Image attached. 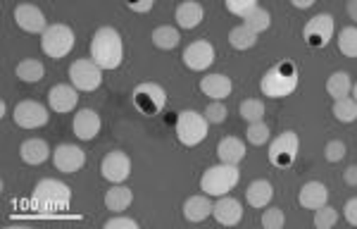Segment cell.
Returning a JSON list of instances; mask_svg holds the SVG:
<instances>
[{
    "label": "cell",
    "instance_id": "8",
    "mask_svg": "<svg viewBox=\"0 0 357 229\" xmlns=\"http://www.w3.org/2000/svg\"><path fill=\"white\" fill-rule=\"evenodd\" d=\"M298 151H301V139L296 131H281L276 139L269 143V163L279 170H286L296 163Z\"/></svg>",
    "mask_w": 357,
    "mask_h": 229
},
{
    "label": "cell",
    "instance_id": "12",
    "mask_svg": "<svg viewBox=\"0 0 357 229\" xmlns=\"http://www.w3.org/2000/svg\"><path fill=\"white\" fill-rule=\"evenodd\" d=\"M100 175L105 177L110 184H122L129 179L131 175V158L124 151H112L102 158L100 163Z\"/></svg>",
    "mask_w": 357,
    "mask_h": 229
},
{
    "label": "cell",
    "instance_id": "5",
    "mask_svg": "<svg viewBox=\"0 0 357 229\" xmlns=\"http://www.w3.org/2000/svg\"><path fill=\"white\" fill-rule=\"evenodd\" d=\"M176 139L181 146L193 148L198 143H203L207 139V131H210V122H207L205 114L195 112V110H181L174 122Z\"/></svg>",
    "mask_w": 357,
    "mask_h": 229
},
{
    "label": "cell",
    "instance_id": "42",
    "mask_svg": "<svg viewBox=\"0 0 357 229\" xmlns=\"http://www.w3.org/2000/svg\"><path fill=\"white\" fill-rule=\"evenodd\" d=\"M124 3H126V8H129L131 13L146 15V13H151V10H153L155 0H124Z\"/></svg>",
    "mask_w": 357,
    "mask_h": 229
},
{
    "label": "cell",
    "instance_id": "27",
    "mask_svg": "<svg viewBox=\"0 0 357 229\" xmlns=\"http://www.w3.org/2000/svg\"><path fill=\"white\" fill-rule=\"evenodd\" d=\"M15 74L20 77V82H24V84H38L45 77V67L41 60L29 57V60H22L20 65H17Z\"/></svg>",
    "mask_w": 357,
    "mask_h": 229
},
{
    "label": "cell",
    "instance_id": "11",
    "mask_svg": "<svg viewBox=\"0 0 357 229\" xmlns=\"http://www.w3.org/2000/svg\"><path fill=\"white\" fill-rule=\"evenodd\" d=\"M15 124L22 129H41L48 124L50 114H48V108L38 101H22L15 105Z\"/></svg>",
    "mask_w": 357,
    "mask_h": 229
},
{
    "label": "cell",
    "instance_id": "30",
    "mask_svg": "<svg viewBox=\"0 0 357 229\" xmlns=\"http://www.w3.org/2000/svg\"><path fill=\"white\" fill-rule=\"evenodd\" d=\"M229 43H231V48L236 50H250L252 45L257 43V34L252 31V29H248L245 24H238L229 31Z\"/></svg>",
    "mask_w": 357,
    "mask_h": 229
},
{
    "label": "cell",
    "instance_id": "13",
    "mask_svg": "<svg viewBox=\"0 0 357 229\" xmlns=\"http://www.w3.org/2000/svg\"><path fill=\"white\" fill-rule=\"evenodd\" d=\"M212 62H215V45L205 38L188 43L183 50V65L193 72H205L207 67H212Z\"/></svg>",
    "mask_w": 357,
    "mask_h": 229
},
{
    "label": "cell",
    "instance_id": "39",
    "mask_svg": "<svg viewBox=\"0 0 357 229\" xmlns=\"http://www.w3.org/2000/svg\"><path fill=\"white\" fill-rule=\"evenodd\" d=\"M227 10L236 17H245L252 8H257V0H224Z\"/></svg>",
    "mask_w": 357,
    "mask_h": 229
},
{
    "label": "cell",
    "instance_id": "38",
    "mask_svg": "<svg viewBox=\"0 0 357 229\" xmlns=\"http://www.w3.org/2000/svg\"><path fill=\"white\" fill-rule=\"evenodd\" d=\"M262 227L264 229H281L286 225V215H284V210L281 208H267L262 213Z\"/></svg>",
    "mask_w": 357,
    "mask_h": 229
},
{
    "label": "cell",
    "instance_id": "15",
    "mask_svg": "<svg viewBox=\"0 0 357 229\" xmlns=\"http://www.w3.org/2000/svg\"><path fill=\"white\" fill-rule=\"evenodd\" d=\"M53 165L65 175H74L86 165V153L79 146H72V143H60L53 151Z\"/></svg>",
    "mask_w": 357,
    "mask_h": 229
},
{
    "label": "cell",
    "instance_id": "34",
    "mask_svg": "<svg viewBox=\"0 0 357 229\" xmlns=\"http://www.w3.org/2000/svg\"><path fill=\"white\" fill-rule=\"evenodd\" d=\"M238 112L245 122H260L264 117V103L260 98H245L238 105Z\"/></svg>",
    "mask_w": 357,
    "mask_h": 229
},
{
    "label": "cell",
    "instance_id": "37",
    "mask_svg": "<svg viewBox=\"0 0 357 229\" xmlns=\"http://www.w3.org/2000/svg\"><path fill=\"white\" fill-rule=\"evenodd\" d=\"M203 114L207 117V122H210V124H224V122H227L229 110H227V105H224L222 101H212L210 105L205 108Z\"/></svg>",
    "mask_w": 357,
    "mask_h": 229
},
{
    "label": "cell",
    "instance_id": "10",
    "mask_svg": "<svg viewBox=\"0 0 357 229\" xmlns=\"http://www.w3.org/2000/svg\"><path fill=\"white\" fill-rule=\"evenodd\" d=\"M131 96H134V105L143 114H158L165 108V103H167L165 89L160 84H155V82L138 84Z\"/></svg>",
    "mask_w": 357,
    "mask_h": 229
},
{
    "label": "cell",
    "instance_id": "36",
    "mask_svg": "<svg viewBox=\"0 0 357 229\" xmlns=\"http://www.w3.org/2000/svg\"><path fill=\"white\" fill-rule=\"evenodd\" d=\"M314 227L317 229H331L338 222V210L331 208V205H321V208L314 210Z\"/></svg>",
    "mask_w": 357,
    "mask_h": 229
},
{
    "label": "cell",
    "instance_id": "33",
    "mask_svg": "<svg viewBox=\"0 0 357 229\" xmlns=\"http://www.w3.org/2000/svg\"><path fill=\"white\" fill-rule=\"evenodd\" d=\"M338 50L345 57H357V27H345L338 34Z\"/></svg>",
    "mask_w": 357,
    "mask_h": 229
},
{
    "label": "cell",
    "instance_id": "32",
    "mask_svg": "<svg viewBox=\"0 0 357 229\" xmlns=\"http://www.w3.org/2000/svg\"><path fill=\"white\" fill-rule=\"evenodd\" d=\"M331 112H333V117H336L338 122H343V124L355 122V119H357V101L353 98V96H345V98L333 101Z\"/></svg>",
    "mask_w": 357,
    "mask_h": 229
},
{
    "label": "cell",
    "instance_id": "45",
    "mask_svg": "<svg viewBox=\"0 0 357 229\" xmlns=\"http://www.w3.org/2000/svg\"><path fill=\"white\" fill-rule=\"evenodd\" d=\"M345 10H348V17L357 24V0H348V5H345Z\"/></svg>",
    "mask_w": 357,
    "mask_h": 229
},
{
    "label": "cell",
    "instance_id": "19",
    "mask_svg": "<svg viewBox=\"0 0 357 229\" xmlns=\"http://www.w3.org/2000/svg\"><path fill=\"white\" fill-rule=\"evenodd\" d=\"M200 91L212 101H224L231 96L234 84L227 74H207V77L200 79Z\"/></svg>",
    "mask_w": 357,
    "mask_h": 229
},
{
    "label": "cell",
    "instance_id": "40",
    "mask_svg": "<svg viewBox=\"0 0 357 229\" xmlns=\"http://www.w3.org/2000/svg\"><path fill=\"white\" fill-rule=\"evenodd\" d=\"M324 156L329 163H341V160L345 158V143L343 141H338V139H333L326 143V148H324Z\"/></svg>",
    "mask_w": 357,
    "mask_h": 229
},
{
    "label": "cell",
    "instance_id": "35",
    "mask_svg": "<svg viewBox=\"0 0 357 229\" xmlns=\"http://www.w3.org/2000/svg\"><path fill=\"white\" fill-rule=\"evenodd\" d=\"M245 139L248 143H252V146H262V143L269 141V127L262 122H248V129H245Z\"/></svg>",
    "mask_w": 357,
    "mask_h": 229
},
{
    "label": "cell",
    "instance_id": "16",
    "mask_svg": "<svg viewBox=\"0 0 357 229\" xmlns=\"http://www.w3.org/2000/svg\"><path fill=\"white\" fill-rule=\"evenodd\" d=\"M48 105L53 112H72L79 105V89L74 84H55L48 91Z\"/></svg>",
    "mask_w": 357,
    "mask_h": 229
},
{
    "label": "cell",
    "instance_id": "41",
    "mask_svg": "<svg viewBox=\"0 0 357 229\" xmlns=\"http://www.w3.org/2000/svg\"><path fill=\"white\" fill-rule=\"evenodd\" d=\"M105 229H138V222L131 217H110L105 222Z\"/></svg>",
    "mask_w": 357,
    "mask_h": 229
},
{
    "label": "cell",
    "instance_id": "43",
    "mask_svg": "<svg viewBox=\"0 0 357 229\" xmlns=\"http://www.w3.org/2000/svg\"><path fill=\"white\" fill-rule=\"evenodd\" d=\"M343 215H345V220H348L350 227H357V196L350 198L348 203H345Z\"/></svg>",
    "mask_w": 357,
    "mask_h": 229
},
{
    "label": "cell",
    "instance_id": "4",
    "mask_svg": "<svg viewBox=\"0 0 357 229\" xmlns=\"http://www.w3.org/2000/svg\"><path fill=\"white\" fill-rule=\"evenodd\" d=\"M241 172L238 165H229V163H220L215 168H207L205 175L200 177V191L207 193V196H227L231 189L238 184Z\"/></svg>",
    "mask_w": 357,
    "mask_h": 229
},
{
    "label": "cell",
    "instance_id": "46",
    "mask_svg": "<svg viewBox=\"0 0 357 229\" xmlns=\"http://www.w3.org/2000/svg\"><path fill=\"white\" fill-rule=\"evenodd\" d=\"M314 3H317V0H291V5H293V8H298V10H307V8H312Z\"/></svg>",
    "mask_w": 357,
    "mask_h": 229
},
{
    "label": "cell",
    "instance_id": "21",
    "mask_svg": "<svg viewBox=\"0 0 357 229\" xmlns=\"http://www.w3.org/2000/svg\"><path fill=\"white\" fill-rule=\"evenodd\" d=\"M248 156L245 151V143L236 136H224V139L217 143V158L220 163H229V165H238L243 163Z\"/></svg>",
    "mask_w": 357,
    "mask_h": 229
},
{
    "label": "cell",
    "instance_id": "6",
    "mask_svg": "<svg viewBox=\"0 0 357 229\" xmlns=\"http://www.w3.org/2000/svg\"><path fill=\"white\" fill-rule=\"evenodd\" d=\"M74 41H77V36H74L72 27L48 24V29L41 34V50L53 60H60V57L72 53Z\"/></svg>",
    "mask_w": 357,
    "mask_h": 229
},
{
    "label": "cell",
    "instance_id": "3",
    "mask_svg": "<svg viewBox=\"0 0 357 229\" xmlns=\"http://www.w3.org/2000/svg\"><path fill=\"white\" fill-rule=\"evenodd\" d=\"M298 82H301V77H298L296 65H293L291 60H284L264 72V77L260 82V91H262V96H267V98L279 101V98L291 96L293 91L298 89Z\"/></svg>",
    "mask_w": 357,
    "mask_h": 229
},
{
    "label": "cell",
    "instance_id": "2",
    "mask_svg": "<svg viewBox=\"0 0 357 229\" xmlns=\"http://www.w3.org/2000/svg\"><path fill=\"white\" fill-rule=\"evenodd\" d=\"M31 203L38 213H45V215L62 213V210H67L69 203H72V191H69V186L60 179H41L33 186Z\"/></svg>",
    "mask_w": 357,
    "mask_h": 229
},
{
    "label": "cell",
    "instance_id": "14",
    "mask_svg": "<svg viewBox=\"0 0 357 229\" xmlns=\"http://www.w3.org/2000/svg\"><path fill=\"white\" fill-rule=\"evenodd\" d=\"M15 24L26 34H43L48 29V20L33 3H20L15 8Z\"/></svg>",
    "mask_w": 357,
    "mask_h": 229
},
{
    "label": "cell",
    "instance_id": "25",
    "mask_svg": "<svg viewBox=\"0 0 357 229\" xmlns=\"http://www.w3.org/2000/svg\"><path fill=\"white\" fill-rule=\"evenodd\" d=\"M20 158L26 165H43L50 158V148L43 139H26L20 146Z\"/></svg>",
    "mask_w": 357,
    "mask_h": 229
},
{
    "label": "cell",
    "instance_id": "18",
    "mask_svg": "<svg viewBox=\"0 0 357 229\" xmlns=\"http://www.w3.org/2000/svg\"><path fill=\"white\" fill-rule=\"evenodd\" d=\"M212 217L224 227H236L243 220V205L231 196H220L217 203L212 205Z\"/></svg>",
    "mask_w": 357,
    "mask_h": 229
},
{
    "label": "cell",
    "instance_id": "9",
    "mask_svg": "<svg viewBox=\"0 0 357 229\" xmlns=\"http://www.w3.org/2000/svg\"><path fill=\"white\" fill-rule=\"evenodd\" d=\"M333 31H336L333 17L329 13H319L303 27V38L310 48H326L333 38Z\"/></svg>",
    "mask_w": 357,
    "mask_h": 229
},
{
    "label": "cell",
    "instance_id": "1",
    "mask_svg": "<svg viewBox=\"0 0 357 229\" xmlns=\"http://www.w3.org/2000/svg\"><path fill=\"white\" fill-rule=\"evenodd\" d=\"M91 57L102 70H117L124 60V43L114 27H100L91 38Z\"/></svg>",
    "mask_w": 357,
    "mask_h": 229
},
{
    "label": "cell",
    "instance_id": "7",
    "mask_svg": "<svg viewBox=\"0 0 357 229\" xmlns=\"http://www.w3.org/2000/svg\"><path fill=\"white\" fill-rule=\"evenodd\" d=\"M102 67L96 65L93 57H79L69 65V82L77 86L79 91L89 94V91H96L98 86L102 84Z\"/></svg>",
    "mask_w": 357,
    "mask_h": 229
},
{
    "label": "cell",
    "instance_id": "29",
    "mask_svg": "<svg viewBox=\"0 0 357 229\" xmlns=\"http://www.w3.org/2000/svg\"><path fill=\"white\" fill-rule=\"evenodd\" d=\"M153 45L160 50H174L178 41H181V36H178V29L176 27H169V24H162L158 27L153 31Z\"/></svg>",
    "mask_w": 357,
    "mask_h": 229
},
{
    "label": "cell",
    "instance_id": "22",
    "mask_svg": "<svg viewBox=\"0 0 357 229\" xmlns=\"http://www.w3.org/2000/svg\"><path fill=\"white\" fill-rule=\"evenodd\" d=\"M174 20L181 29H195L205 20V8L200 3H195V0H183L176 8Z\"/></svg>",
    "mask_w": 357,
    "mask_h": 229
},
{
    "label": "cell",
    "instance_id": "28",
    "mask_svg": "<svg viewBox=\"0 0 357 229\" xmlns=\"http://www.w3.org/2000/svg\"><path fill=\"white\" fill-rule=\"evenodd\" d=\"M350 91H353V82H350L348 72L338 70V72H333L329 79H326V94H329L333 101L350 96Z\"/></svg>",
    "mask_w": 357,
    "mask_h": 229
},
{
    "label": "cell",
    "instance_id": "17",
    "mask_svg": "<svg viewBox=\"0 0 357 229\" xmlns=\"http://www.w3.org/2000/svg\"><path fill=\"white\" fill-rule=\"evenodd\" d=\"M100 114L96 110H91V108H84V110H79L74 114L72 119V131L77 134V139L82 141H93L98 134H100Z\"/></svg>",
    "mask_w": 357,
    "mask_h": 229
},
{
    "label": "cell",
    "instance_id": "24",
    "mask_svg": "<svg viewBox=\"0 0 357 229\" xmlns=\"http://www.w3.org/2000/svg\"><path fill=\"white\" fill-rule=\"evenodd\" d=\"M212 205L215 203H210L207 193L191 196V198H186V203H183V217H186L188 222H203L212 215Z\"/></svg>",
    "mask_w": 357,
    "mask_h": 229
},
{
    "label": "cell",
    "instance_id": "23",
    "mask_svg": "<svg viewBox=\"0 0 357 229\" xmlns=\"http://www.w3.org/2000/svg\"><path fill=\"white\" fill-rule=\"evenodd\" d=\"M272 198H274V186L269 184L267 179H255L245 191L248 205H252V208H257V210L267 208V205L272 203Z\"/></svg>",
    "mask_w": 357,
    "mask_h": 229
},
{
    "label": "cell",
    "instance_id": "47",
    "mask_svg": "<svg viewBox=\"0 0 357 229\" xmlns=\"http://www.w3.org/2000/svg\"><path fill=\"white\" fill-rule=\"evenodd\" d=\"M353 94H355V96H353V98L357 101V84H353Z\"/></svg>",
    "mask_w": 357,
    "mask_h": 229
},
{
    "label": "cell",
    "instance_id": "31",
    "mask_svg": "<svg viewBox=\"0 0 357 229\" xmlns=\"http://www.w3.org/2000/svg\"><path fill=\"white\" fill-rule=\"evenodd\" d=\"M243 24L260 36L262 31H267V29L272 27V15H269V10H264L262 5H257V8H252L250 13L243 17Z\"/></svg>",
    "mask_w": 357,
    "mask_h": 229
},
{
    "label": "cell",
    "instance_id": "20",
    "mask_svg": "<svg viewBox=\"0 0 357 229\" xmlns=\"http://www.w3.org/2000/svg\"><path fill=\"white\" fill-rule=\"evenodd\" d=\"M298 203L307 210L321 208V205L329 203V189L321 184V182H307V184L301 189V193H298Z\"/></svg>",
    "mask_w": 357,
    "mask_h": 229
},
{
    "label": "cell",
    "instance_id": "44",
    "mask_svg": "<svg viewBox=\"0 0 357 229\" xmlns=\"http://www.w3.org/2000/svg\"><path fill=\"white\" fill-rule=\"evenodd\" d=\"M343 179L348 186H357V165H350V168L343 172Z\"/></svg>",
    "mask_w": 357,
    "mask_h": 229
},
{
    "label": "cell",
    "instance_id": "26",
    "mask_svg": "<svg viewBox=\"0 0 357 229\" xmlns=\"http://www.w3.org/2000/svg\"><path fill=\"white\" fill-rule=\"evenodd\" d=\"M131 203H134V191H131L129 186L114 184L110 186V191L105 193V208L112 210V213H122Z\"/></svg>",
    "mask_w": 357,
    "mask_h": 229
}]
</instances>
